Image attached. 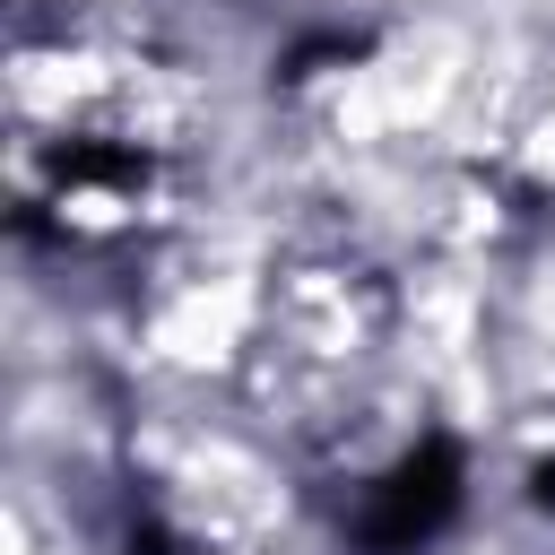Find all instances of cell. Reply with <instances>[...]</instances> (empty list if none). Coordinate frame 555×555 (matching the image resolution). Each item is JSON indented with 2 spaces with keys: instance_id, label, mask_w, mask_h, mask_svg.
I'll list each match as a JSON object with an SVG mask.
<instances>
[{
  "instance_id": "obj_1",
  "label": "cell",
  "mask_w": 555,
  "mask_h": 555,
  "mask_svg": "<svg viewBox=\"0 0 555 555\" xmlns=\"http://www.w3.org/2000/svg\"><path fill=\"white\" fill-rule=\"evenodd\" d=\"M451 494H460V468H451V451H442V442H425V451H416V460L373 494V512H364L356 529H364V546L399 555V546L434 538V520L451 512Z\"/></svg>"
}]
</instances>
